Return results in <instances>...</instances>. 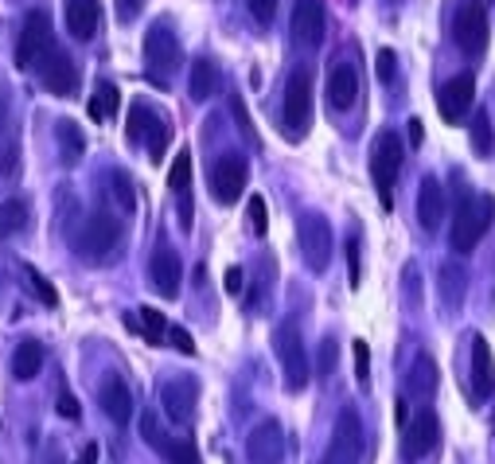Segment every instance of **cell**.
Wrapping results in <instances>:
<instances>
[{
	"instance_id": "cell-22",
	"label": "cell",
	"mask_w": 495,
	"mask_h": 464,
	"mask_svg": "<svg viewBox=\"0 0 495 464\" xmlns=\"http://www.w3.org/2000/svg\"><path fill=\"white\" fill-rule=\"evenodd\" d=\"M495 394V359L484 336H472V398L484 402Z\"/></svg>"
},
{
	"instance_id": "cell-8",
	"label": "cell",
	"mask_w": 495,
	"mask_h": 464,
	"mask_svg": "<svg viewBox=\"0 0 495 464\" xmlns=\"http://www.w3.org/2000/svg\"><path fill=\"white\" fill-rule=\"evenodd\" d=\"M180 59H184V51H180V40L176 32L168 28V24H152L145 32V67L156 82H168V74L180 67Z\"/></svg>"
},
{
	"instance_id": "cell-16",
	"label": "cell",
	"mask_w": 495,
	"mask_h": 464,
	"mask_svg": "<svg viewBox=\"0 0 495 464\" xmlns=\"http://www.w3.org/2000/svg\"><path fill=\"white\" fill-rule=\"evenodd\" d=\"M328 28V8L324 0H296L293 5V40L301 47H320Z\"/></svg>"
},
{
	"instance_id": "cell-47",
	"label": "cell",
	"mask_w": 495,
	"mask_h": 464,
	"mask_svg": "<svg viewBox=\"0 0 495 464\" xmlns=\"http://www.w3.org/2000/svg\"><path fill=\"white\" fill-rule=\"evenodd\" d=\"M59 414H63V418H71V421L82 418V410H78V398L67 391V386L59 391Z\"/></svg>"
},
{
	"instance_id": "cell-18",
	"label": "cell",
	"mask_w": 495,
	"mask_h": 464,
	"mask_svg": "<svg viewBox=\"0 0 495 464\" xmlns=\"http://www.w3.org/2000/svg\"><path fill=\"white\" fill-rule=\"evenodd\" d=\"M195 398H199V386H195V379H188V375H180V379L160 386V406L176 425H188L195 418Z\"/></svg>"
},
{
	"instance_id": "cell-4",
	"label": "cell",
	"mask_w": 495,
	"mask_h": 464,
	"mask_svg": "<svg viewBox=\"0 0 495 464\" xmlns=\"http://www.w3.org/2000/svg\"><path fill=\"white\" fill-rule=\"evenodd\" d=\"M452 40L464 51L468 59L484 55L491 28H488V5L484 0H461L457 12H452Z\"/></svg>"
},
{
	"instance_id": "cell-19",
	"label": "cell",
	"mask_w": 495,
	"mask_h": 464,
	"mask_svg": "<svg viewBox=\"0 0 495 464\" xmlns=\"http://www.w3.org/2000/svg\"><path fill=\"white\" fill-rule=\"evenodd\" d=\"M180 277H184V266H180V254L172 246H156L149 257V285L160 293V296H172L180 293Z\"/></svg>"
},
{
	"instance_id": "cell-23",
	"label": "cell",
	"mask_w": 495,
	"mask_h": 464,
	"mask_svg": "<svg viewBox=\"0 0 495 464\" xmlns=\"http://www.w3.org/2000/svg\"><path fill=\"white\" fill-rule=\"evenodd\" d=\"M418 218L425 230H437L445 223V188H441L437 176H425L422 179V191H418Z\"/></svg>"
},
{
	"instance_id": "cell-37",
	"label": "cell",
	"mask_w": 495,
	"mask_h": 464,
	"mask_svg": "<svg viewBox=\"0 0 495 464\" xmlns=\"http://www.w3.org/2000/svg\"><path fill=\"white\" fill-rule=\"evenodd\" d=\"M24 277H28V285H32V293L39 296V301H44L47 308H55L59 304V293H55V285H51V281L39 274L35 266H24Z\"/></svg>"
},
{
	"instance_id": "cell-53",
	"label": "cell",
	"mask_w": 495,
	"mask_h": 464,
	"mask_svg": "<svg viewBox=\"0 0 495 464\" xmlns=\"http://www.w3.org/2000/svg\"><path fill=\"white\" fill-rule=\"evenodd\" d=\"M47 464H63V457H59V453H51V457H47Z\"/></svg>"
},
{
	"instance_id": "cell-40",
	"label": "cell",
	"mask_w": 495,
	"mask_h": 464,
	"mask_svg": "<svg viewBox=\"0 0 495 464\" xmlns=\"http://www.w3.org/2000/svg\"><path fill=\"white\" fill-rule=\"evenodd\" d=\"M230 113H234V125H238V133L250 140V145H257V129H254V121H250V113H246V102L234 94L230 98Z\"/></svg>"
},
{
	"instance_id": "cell-7",
	"label": "cell",
	"mask_w": 495,
	"mask_h": 464,
	"mask_svg": "<svg viewBox=\"0 0 495 464\" xmlns=\"http://www.w3.org/2000/svg\"><path fill=\"white\" fill-rule=\"evenodd\" d=\"M363 460V421L351 406L340 410L335 418V430H332V441L324 449L320 464H359Z\"/></svg>"
},
{
	"instance_id": "cell-50",
	"label": "cell",
	"mask_w": 495,
	"mask_h": 464,
	"mask_svg": "<svg viewBox=\"0 0 495 464\" xmlns=\"http://www.w3.org/2000/svg\"><path fill=\"white\" fill-rule=\"evenodd\" d=\"M238 289H242V269L230 266V269H227V293H238Z\"/></svg>"
},
{
	"instance_id": "cell-6",
	"label": "cell",
	"mask_w": 495,
	"mask_h": 464,
	"mask_svg": "<svg viewBox=\"0 0 495 464\" xmlns=\"http://www.w3.org/2000/svg\"><path fill=\"white\" fill-rule=\"evenodd\" d=\"M273 352L281 359V375L289 391H305L308 386V355H305V340L296 324H281L273 332Z\"/></svg>"
},
{
	"instance_id": "cell-29",
	"label": "cell",
	"mask_w": 495,
	"mask_h": 464,
	"mask_svg": "<svg viewBox=\"0 0 495 464\" xmlns=\"http://www.w3.org/2000/svg\"><path fill=\"white\" fill-rule=\"evenodd\" d=\"M55 140H59V160L63 164H78V160H82L86 137H82V129H78L74 121H59L55 125Z\"/></svg>"
},
{
	"instance_id": "cell-2",
	"label": "cell",
	"mask_w": 495,
	"mask_h": 464,
	"mask_svg": "<svg viewBox=\"0 0 495 464\" xmlns=\"http://www.w3.org/2000/svg\"><path fill=\"white\" fill-rule=\"evenodd\" d=\"M491 223H495V196H464L457 215H452V250L472 254Z\"/></svg>"
},
{
	"instance_id": "cell-33",
	"label": "cell",
	"mask_w": 495,
	"mask_h": 464,
	"mask_svg": "<svg viewBox=\"0 0 495 464\" xmlns=\"http://www.w3.org/2000/svg\"><path fill=\"white\" fill-rule=\"evenodd\" d=\"M152 121H156V110L149 106V102H133V110H129V125H125V137L133 140V145H141Z\"/></svg>"
},
{
	"instance_id": "cell-10",
	"label": "cell",
	"mask_w": 495,
	"mask_h": 464,
	"mask_svg": "<svg viewBox=\"0 0 495 464\" xmlns=\"http://www.w3.org/2000/svg\"><path fill=\"white\" fill-rule=\"evenodd\" d=\"M211 196L218 203H238V196L246 191V179H250V164H246V157H238V152H223L215 164H211Z\"/></svg>"
},
{
	"instance_id": "cell-46",
	"label": "cell",
	"mask_w": 495,
	"mask_h": 464,
	"mask_svg": "<svg viewBox=\"0 0 495 464\" xmlns=\"http://www.w3.org/2000/svg\"><path fill=\"white\" fill-rule=\"evenodd\" d=\"M347 274H351V289L363 281V269H359V238H347Z\"/></svg>"
},
{
	"instance_id": "cell-31",
	"label": "cell",
	"mask_w": 495,
	"mask_h": 464,
	"mask_svg": "<svg viewBox=\"0 0 495 464\" xmlns=\"http://www.w3.org/2000/svg\"><path fill=\"white\" fill-rule=\"evenodd\" d=\"M28 227V199L12 196V199H0V238H12Z\"/></svg>"
},
{
	"instance_id": "cell-45",
	"label": "cell",
	"mask_w": 495,
	"mask_h": 464,
	"mask_svg": "<svg viewBox=\"0 0 495 464\" xmlns=\"http://www.w3.org/2000/svg\"><path fill=\"white\" fill-rule=\"evenodd\" d=\"M246 8H250V16L257 24H269L273 16H277V0H246Z\"/></svg>"
},
{
	"instance_id": "cell-5",
	"label": "cell",
	"mask_w": 495,
	"mask_h": 464,
	"mask_svg": "<svg viewBox=\"0 0 495 464\" xmlns=\"http://www.w3.org/2000/svg\"><path fill=\"white\" fill-rule=\"evenodd\" d=\"M402 157H406L402 137L383 129V133L374 137V145H371V176H374V188H379V199H383L386 211H390V203H394V179H398V169H402Z\"/></svg>"
},
{
	"instance_id": "cell-34",
	"label": "cell",
	"mask_w": 495,
	"mask_h": 464,
	"mask_svg": "<svg viewBox=\"0 0 495 464\" xmlns=\"http://www.w3.org/2000/svg\"><path fill=\"white\" fill-rule=\"evenodd\" d=\"M168 140H172V125H168V118H160V113H156V121L149 125V133H145V145H149L152 164H160V160H164Z\"/></svg>"
},
{
	"instance_id": "cell-9",
	"label": "cell",
	"mask_w": 495,
	"mask_h": 464,
	"mask_svg": "<svg viewBox=\"0 0 495 464\" xmlns=\"http://www.w3.org/2000/svg\"><path fill=\"white\" fill-rule=\"evenodd\" d=\"M55 47L51 40V16L47 8H32L28 20H24V32H20V44H16V67H39V59Z\"/></svg>"
},
{
	"instance_id": "cell-52",
	"label": "cell",
	"mask_w": 495,
	"mask_h": 464,
	"mask_svg": "<svg viewBox=\"0 0 495 464\" xmlns=\"http://www.w3.org/2000/svg\"><path fill=\"white\" fill-rule=\"evenodd\" d=\"M410 140H413V145H422V121L418 118L410 121Z\"/></svg>"
},
{
	"instance_id": "cell-30",
	"label": "cell",
	"mask_w": 495,
	"mask_h": 464,
	"mask_svg": "<svg viewBox=\"0 0 495 464\" xmlns=\"http://www.w3.org/2000/svg\"><path fill=\"white\" fill-rule=\"evenodd\" d=\"M117 106H121L117 86L113 82H98L94 94H90V102H86V113H90V121H110L117 113Z\"/></svg>"
},
{
	"instance_id": "cell-20",
	"label": "cell",
	"mask_w": 495,
	"mask_h": 464,
	"mask_svg": "<svg viewBox=\"0 0 495 464\" xmlns=\"http://www.w3.org/2000/svg\"><path fill=\"white\" fill-rule=\"evenodd\" d=\"M355 98H359V71L351 63H335L328 74V106L335 113H344L355 106Z\"/></svg>"
},
{
	"instance_id": "cell-15",
	"label": "cell",
	"mask_w": 495,
	"mask_h": 464,
	"mask_svg": "<svg viewBox=\"0 0 495 464\" xmlns=\"http://www.w3.org/2000/svg\"><path fill=\"white\" fill-rule=\"evenodd\" d=\"M472 102H476V79L472 74H457V79H449L437 90V110L449 125H461L468 118V110H472Z\"/></svg>"
},
{
	"instance_id": "cell-17",
	"label": "cell",
	"mask_w": 495,
	"mask_h": 464,
	"mask_svg": "<svg viewBox=\"0 0 495 464\" xmlns=\"http://www.w3.org/2000/svg\"><path fill=\"white\" fill-rule=\"evenodd\" d=\"M246 457L250 464H285V433L281 421H262L257 430L246 437Z\"/></svg>"
},
{
	"instance_id": "cell-36",
	"label": "cell",
	"mask_w": 495,
	"mask_h": 464,
	"mask_svg": "<svg viewBox=\"0 0 495 464\" xmlns=\"http://www.w3.org/2000/svg\"><path fill=\"white\" fill-rule=\"evenodd\" d=\"M168 188H172L176 196H188V188H191V152H176L172 172H168Z\"/></svg>"
},
{
	"instance_id": "cell-13",
	"label": "cell",
	"mask_w": 495,
	"mask_h": 464,
	"mask_svg": "<svg viewBox=\"0 0 495 464\" xmlns=\"http://www.w3.org/2000/svg\"><path fill=\"white\" fill-rule=\"evenodd\" d=\"M39 82H44V90H51L55 98H71L78 90V67L74 59L67 55V51L51 47L44 59H39Z\"/></svg>"
},
{
	"instance_id": "cell-42",
	"label": "cell",
	"mask_w": 495,
	"mask_h": 464,
	"mask_svg": "<svg viewBox=\"0 0 495 464\" xmlns=\"http://www.w3.org/2000/svg\"><path fill=\"white\" fill-rule=\"evenodd\" d=\"M351 352H355V379H359V386H367L371 382V347L363 340H355Z\"/></svg>"
},
{
	"instance_id": "cell-38",
	"label": "cell",
	"mask_w": 495,
	"mask_h": 464,
	"mask_svg": "<svg viewBox=\"0 0 495 464\" xmlns=\"http://www.w3.org/2000/svg\"><path fill=\"white\" fill-rule=\"evenodd\" d=\"M141 324H145V336L149 343H160L164 340V332H168V320L160 308H152V304H141Z\"/></svg>"
},
{
	"instance_id": "cell-21",
	"label": "cell",
	"mask_w": 495,
	"mask_h": 464,
	"mask_svg": "<svg viewBox=\"0 0 495 464\" xmlns=\"http://www.w3.org/2000/svg\"><path fill=\"white\" fill-rule=\"evenodd\" d=\"M98 402H102V410H106V418L113 425H129V418H133V394H129V386H125L121 375H110L106 382H102Z\"/></svg>"
},
{
	"instance_id": "cell-28",
	"label": "cell",
	"mask_w": 495,
	"mask_h": 464,
	"mask_svg": "<svg viewBox=\"0 0 495 464\" xmlns=\"http://www.w3.org/2000/svg\"><path fill=\"white\" fill-rule=\"evenodd\" d=\"M39 367H44V347H39L35 340H20L16 352H12V375H16L20 382H28L39 375Z\"/></svg>"
},
{
	"instance_id": "cell-41",
	"label": "cell",
	"mask_w": 495,
	"mask_h": 464,
	"mask_svg": "<svg viewBox=\"0 0 495 464\" xmlns=\"http://www.w3.org/2000/svg\"><path fill=\"white\" fill-rule=\"evenodd\" d=\"M335 359H340V343L328 336V340L320 343V359H316V375H320V379H328L332 371H335Z\"/></svg>"
},
{
	"instance_id": "cell-24",
	"label": "cell",
	"mask_w": 495,
	"mask_h": 464,
	"mask_svg": "<svg viewBox=\"0 0 495 464\" xmlns=\"http://www.w3.org/2000/svg\"><path fill=\"white\" fill-rule=\"evenodd\" d=\"M98 20H102V5L98 0H67V32L74 40H94L98 32Z\"/></svg>"
},
{
	"instance_id": "cell-32",
	"label": "cell",
	"mask_w": 495,
	"mask_h": 464,
	"mask_svg": "<svg viewBox=\"0 0 495 464\" xmlns=\"http://www.w3.org/2000/svg\"><path fill=\"white\" fill-rule=\"evenodd\" d=\"M472 152L480 160H488L495 152V129H491L488 110H476V118H472Z\"/></svg>"
},
{
	"instance_id": "cell-49",
	"label": "cell",
	"mask_w": 495,
	"mask_h": 464,
	"mask_svg": "<svg viewBox=\"0 0 495 464\" xmlns=\"http://www.w3.org/2000/svg\"><path fill=\"white\" fill-rule=\"evenodd\" d=\"M141 8H145V0H117V20L129 24V20H133L137 12H141Z\"/></svg>"
},
{
	"instance_id": "cell-54",
	"label": "cell",
	"mask_w": 495,
	"mask_h": 464,
	"mask_svg": "<svg viewBox=\"0 0 495 464\" xmlns=\"http://www.w3.org/2000/svg\"><path fill=\"white\" fill-rule=\"evenodd\" d=\"M394 5H402V0H394Z\"/></svg>"
},
{
	"instance_id": "cell-43",
	"label": "cell",
	"mask_w": 495,
	"mask_h": 464,
	"mask_svg": "<svg viewBox=\"0 0 495 464\" xmlns=\"http://www.w3.org/2000/svg\"><path fill=\"white\" fill-rule=\"evenodd\" d=\"M374 71H379V82H394V74H398V63H394V51L383 47L379 51V59H374Z\"/></svg>"
},
{
	"instance_id": "cell-11",
	"label": "cell",
	"mask_w": 495,
	"mask_h": 464,
	"mask_svg": "<svg viewBox=\"0 0 495 464\" xmlns=\"http://www.w3.org/2000/svg\"><path fill=\"white\" fill-rule=\"evenodd\" d=\"M296 230H301V254H305L308 269L324 274L328 262H332V223L324 215H316V211H305Z\"/></svg>"
},
{
	"instance_id": "cell-12",
	"label": "cell",
	"mask_w": 495,
	"mask_h": 464,
	"mask_svg": "<svg viewBox=\"0 0 495 464\" xmlns=\"http://www.w3.org/2000/svg\"><path fill=\"white\" fill-rule=\"evenodd\" d=\"M141 437H145L168 464H199V449H195L191 437H168L160 425H156V414H141Z\"/></svg>"
},
{
	"instance_id": "cell-35",
	"label": "cell",
	"mask_w": 495,
	"mask_h": 464,
	"mask_svg": "<svg viewBox=\"0 0 495 464\" xmlns=\"http://www.w3.org/2000/svg\"><path fill=\"white\" fill-rule=\"evenodd\" d=\"M8 102H0V169H16V145H12V125H8Z\"/></svg>"
},
{
	"instance_id": "cell-51",
	"label": "cell",
	"mask_w": 495,
	"mask_h": 464,
	"mask_svg": "<svg viewBox=\"0 0 495 464\" xmlns=\"http://www.w3.org/2000/svg\"><path fill=\"white\" fill-rule=\"evenodd\" d=\"M78 464H98V445H86L82 453H78Z\"/></svg>"
},
{
	"instance_id": "cell-48",
	"label": "cell",
	"mask_w": 495,
	"mask_h": 464,
	"mask_svg": "<svg viewBox=\"0 0 495 464\" xmlns=\"http://www.w3.org/2000/svg\"><path fill=\"white\" fill-rule=\"evenodd\" d=\"M168 336H172V343H176V347H180V352H184V355H195V340L188 336V332H184V328L168 324Z\"/></svg>"
},
{
	"instance_id": "cell-1",
	"label": "cell",
	"mask_w": 495,
	"mask_h": 464,
	"mask_svg": "<svg viewBox=\"0 0 495 464\" xmlns=\"http://www.w3.org/2000/svg\"><path fill=\"white\" fill-rule=\"evenodd\" d=\"M121 235H125V227H121V218L110 215V211H94L82 223V230H78V238H74V250L82 262L90 266H102V262H113L117 257V246H121Z\"/></svg>"
},
{
	"instance_id": "cell-39",
	"label": "cell",
	"mask_w": 495,
	"mask_h": 464,
	"mask_svg": "<svg viewBox=\"0 0 495 464\" xmlns=\"http://www.w3.org/2000/svg\"><path fill=\"white\" fill-rule=\"evenodd\" d=\"M113 196H117V208H121L125 215H133L137 196H133V179H129L125 172H113Z\"/></svg>"
},
{
	"instance_id": "cell-26",
	"label": "cell",
	"mask_w": 495,
	"mask_h": 464,
	"mask_svg": "<svg viewBox=\"0 0 495 464\" xmlns=\"http://www.w3.org/2000/svg\"><path fill=\"white\" fill-rule=\"evenodd\" d=\"M437 359L433 355H418V359H413V367H410V379H406V391L413 394V398H422V402H425V398H433L437 394Z\"/></svg>"
},
{
	"instance_id": "cell-27",
	"label": "cell",
	"mask_w": 495,
	"mask_h": 464,
	"mask_svg": "<svg viewBox=\"0 0 495 464\" xmlns=\"http://www.w3.org/2000/svg\"><path fill=\"white\" fill-rule=\"evenodd\" d=\"M223 82V74H218V63L215 59H195L191 63V74H188V90L195 102H207Z\"/></svg>"
},
{
	"instance_id": "cell-25",
	"label": "cell",
	"mask_w": 495,
	"mask_h": 464,
	"mask_svg": "<svg viewBox=\"0 0 495 464\" xmlns=\"http://www.w3.org/2000/svg\"><path fill=\"white\" fill-rule=\"evenodd\" d=\"M437 285H441V301H445V308H449V313H457V308L464 304V293H468L464 266L461 262H445V266H441Z\"/></svg>"
},
{
	"instance_id": "cell-3",
	"label": "cell",
	"mask_w": 495,
	"mask_h": 464,
	"mask_svg": "<svg viewBox=\"0 0 495 464\" xmlns=\"http://www.w3.org/2000/svg\"><path fill=\"white\" fill-rule=\"evenodd\" d=\"M312 125V71L296 67L285 82V106H281V129L289 140H305Z\"/></svg>"
},
{
	"instance_id": "cell-44",
	"label": "cell",
	"mask_w": 495,
	"mask_h": 464,
	"mask_svg": "<svg viewBox=\"0 0 495 464\" xmlns=\"http://www.w3.org/2000/svg\"><path fill=\"white\" fill-rule=\"evenodd\" d=\"M250 227H254V235H266V230H269V215H266V199L262 196H250Z\"/></svg>"
},
{
	"instance_id": "cell-14",
	"label": "cell",
	"mask_w": 495,
	"mask_h": 464,
	"mask_svg": "<svg viewBox=\"0 0 495 464\" xmlns=\"http://www.w3.org/2000/svg\"><path fill=\"white\" fill-rule=\"evenodd\" d=\"M437 437H441V421L433 410H422V414H413V421L406 425V433H402V460L413 464L429 457L437 449Z\"/></svg>"
}]
</instances>
